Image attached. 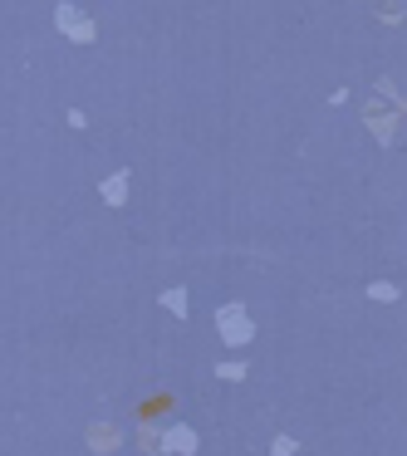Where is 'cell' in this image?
Listing matches in <instances>:
<instances>
[{"mask_svg":"<svg viewBox=\"0 0 407 456\" xmlns=\"http://www.w3.org/2000/svg\"><path fill=\"white\" fill-rule=\"evenodd\" d=\"M368 295H373V300H398V290H393L388 280H378V285H368Z\"/></svg>","mask_w":407,"mask_h":456,"instance_id":"6","label":"cell"},{"mask_svg":"<svg viewBox=\"0 0 407 456\" xmlns=\"http://www.w3.org/2000/svg\"><path fill=\"white\" fill-rule=\"evenodd\" d=\"M167 447H172V452H197V432H192V427H167Z\"/></svg>","mask_w":407,"mask_h":456,"instance_id":"3","label":"cell"},{"mask_svg":"<svg viewBox=\"0 0 407 456\" xmlns=\"http://www.w3.org/2000/svg\"><path fill=\"white\" fill-rule=\"evenodd\" d=\"M295 447H300V442H290V437H275V447H270V452H275V456H290Z\"/></svg>","mask_w":407,"mask_h":456,"instance_id":"8","label":"cell"},{"mask_svg":"<svg viewBox=\"0 0 407 456\" xmlns=\"http://www.w3.org/2000/svg\"><path fill=\"white\" fill-rule=\"evenodd\" d=\"M123 192H128V172H113V177L103 182V202H108V207H118V202H123Z\"/></svg>","mask_w":407,"mask_h":456,"instance_id":"4","label":"cell"},{"mask_svg":"<svg viewBox=\"0 0 407 456\" xmlns=\"http://www.w3.org/2000/svg\"><path fill=\"white\" fill-rule=\"evenodd\" d=\"M162 304H167V309H172V314L182 319V314H187V290H182V285H172V290L162 295Z\"/></svg>","mask_w":407,"mask_h":456,"instance_id":"5","label":"cell"},{"mask_svg":"<svg viewBox=\"0 0 407 456\" xmlns=\"http://www.w3.org/2000/svg\"><path fill=\"white\" fill-rule=\"evenodd\" d=\"M216 373H221V378H245V363H221Z\"/></svg>","mask_w":407,"mask_h":456,"instance_id":"7","label":"cell"},{"mask_svg":"<svg viewBox=\"0 0 407 456\" xmlns=\"http://www.w3.org/2000/svg\"><path fill=\"white\" fill-rule=\"evenodd\" d=\"M54 20H59V30H64V35H74V39H94V20H79V15H74V5H59V10H54Z\"/></svg>","mask_w":407,"mask_h":456,"instance_id":"2","label":"cell"},{"mask_svg":"<svg viewBox=\"0 0 407 456\" xmlns=\"http://www.w3.org/2000/svg\"><path fill=\"white\" fill-rule=\"evenodd\" d=\"M216 329H221V343H231V348H245L255 339V324H250V314L241 304H221L216 309Z\"/></svg>","mask_w":407,"mask_h":456,"instance_id":"1","label":"cell"}]
</instances>
